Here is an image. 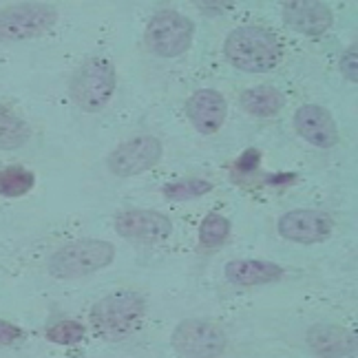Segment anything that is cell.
<instances>
[{"mask_svg":"<svg viewBox=\"0 0 358 358\" xmlns=\"http://www.w3.org/2000/svg\"><path fill=\"white\" fill-rule=\"evenodd\" d=\"M226 60L245 73H264L279 64L283 56L281 40L264 27H239L224 43Z\"/></svg>","mask_w":358,"mask_h":358,"instance_id":"6da1fadb","label":"cell"},{"mask_svg":"<svg viewBox=\"0 0 358 358\" xmlns=\"http://www.w3.org/2000/svg\"><path fill=\"white\" fill-rule=\"evenodd\" d=\"M36 186V175L24 166H7L0 171V197L18 199Z\"/></svg>","mask_w":358,"mask_h":358,"instance_id":"ac0fdd59","label":"cell"},{"mask_svg":"<svg viewBox=\"0 0 358 358\" xmlns=\"http://www.w3.org/2000/svg\"><path fill=\"white\" fill-rule=\"evenodd\" d=\"M294 129L306 142L316 148H332L338 142L336 120L319 104H303L294 113Z\"/></svg>","mask_w":358,"mask_h":358,"instance_id":"7c38bea8","label":"cell"},{"mask_svg":"<svg viewBox=\"0 0 358 358\" xmlns=\"http://www.w3.org/2000/svg\"><path fill=\"white\" fill-rule=\"evenodd\" d=\"M115 232L124 239L142 241V243H155L166 239L173 232V224L166 215L157 210H124L115 217Z\"/></svg>","mask_w":358,"mask_h":358,"instance_id":"30bf717a","label":"cell"},{"mask_svg":"<svg viewBox=\"0 0 358 358\" xmlns=\"http://www.w3.org/2000/svg\"><path fill=\"white\" fill-rule=\"evenodd\" d=\"M173 348L184 358H219L228 348V336L208 319H186L173 329Z\"/></svg>","mask_w":358,"mask_h":358,"instance_id":"52a82bcc","label":"cell"},{"mask_svg":"<svg viewBox=\"0 0 358 358\" xmlns=\"http://www.w3.org/2000/svg\"><path fill=\"white\" fill-rule=\"evenodd\" d=\"M283 20L292 27L294 31H301L306 36H321L329 29L334 16L332 9L325 3H314V0H292L283 3Z\"/></svg>","mask_w":358,"mask_h":358,"instance_id":"5bb4252c","label":"cell"},{"mask_svg":"<svg viewBox=\"0 0 358 358\" xmlns=\"http://www.w3.org/2000/svg\"><path fill=\"white\" fill-rule=\"evenodd\" d=\"M146 312V301L133 290L113 292L100 299L91 310V323L102 338L122 341L140 327Z\"/></svg>","mask_w":358,"mask_h":358,"instance_id":"3957f363","label":"cell"},{"mask_svg":"<svg viewBox=\"0 0 358 358\" xmlns=\"http://www.w3.org/2000/svg\"><path fill=\"white\" fill-rule=\"evenodd\" d=\"M261 164V153L257 148H248L245 153L237 159V169L241 171V173H252L257 166Z\"/></svg>","mask_w":358,"mask_h":358,"instance_id":"603a6c76","label":"cell"},{"mask_svg":"<svg viewBox=\"0 0 358 358\" xmlns=\"http://www.w3.org/2000/svg\"><path fill=\"white\" fill-rule=\"evenodd\" d=\"M31 127L11 108L0 104V150H16L22 148L31 140Z\"/></svg>","mask_w":358,"mask_h":358,"instance_id":"e0dca14e","label":"cell"},{"mask_svg":"<svg viewBox=\"0 0 358 358\" xmlns=\"http://www.w3.org/2000/svg\"><path fill=\"white\" fill-rule=\"evenodd\" d=\"M308 345L321 358H354L356 336L336 323H316L308 329Z\"/></svg>","mask_w":358,"mask_h":358,"instance_id":"4fadbf2b","label":"cell"},{"mask_svg":"<svg viewBox=\"0 0 358 358\" xmlns=\"http://www.w3.org/2000/svg\"><path fill=\"white\" fill-rule=\"evenodd\" d=\"M186 117L201 135H215L228 115L226 98L215 89H199L186 100Z\"/></svg>","mask_w":358,"mask_h":358,"instance_id":"8fae6325","label":"cell"},{"mask_svg":"<svg viewBox=\"0 0 358 358\" xmlns=\"http://www.w3.org/2000/svg\"><path fill=\"white\" fill-rule=\"evenodd\" d=\"M115 245L102 239H78L49 257L47 270L56 279H80L111 266Z\"/></svg>","mask_w":358,"mask_h":358,"instance_id":"277c9868","label":"cell"},{"mask_svg":"<svg viewBox=\"0 0 358 358\" xmlns=\"http://www.w3.org/2000/svg\"><path fill=\"white\" fill-rule=\"evenodd\" d=\"M279 235L294 243H321L334 230V219L323 210L299 208L285 213L277 224Z\"/></svg>","mask_w":358,"mask_h":358,"instance_id":"9c48e42d","label":"cell"},{"mask_svg":"<svg viewBox=\"0 0 358 358\" xmlns=\"http://www.w3.org/2000/svg\"><path fill=\"white\" fill-rule=\"evenodd\" d=\"M192 36H195L192 20L186 18L184 13L166 9L150 18L144 43L159 58H177L190 49Z\"/></svg>","mask_w":358,"mask_h":358,"instance_id":"5b68a950","label":"cell"},{"mask_svg":"<svg viewBox=\"0 0 358 358\" xmlns=\"http://www.w3.org/2000/svg\"><path fill=\"white\" fill-rule=\"evenodd\" d=\"M341 71L348 80L356 82V73H358V69H356V47H352L345 56L341 58Z\"/></svg>","mask_w":358,"mask_h":358,"instance_id":"cb8c5ba5","label":"cell"},{"mask_svg":"<svg viewBox=\"0 0 358 358\" xmlns=\"http://www.w3.org/2000/svg\"><path fill=\"white\" fill-rule=\"evenodd\" d=\"M85 325L78 321H58L47 329V338L51 343H58V345H76L85 338Z\"/></svg>","mask_w":358,"mask_h":358,"instance_id":"44dd1931","label":"cell"},{"mask_svg":"<svg viewBox=\"0 0 358 358\" xmlns=\"http://www.w3.org/2000/svg\"><path fill=\"white\" fill-rule=\"evenodd\" d=\"M58 20V9L47 3H20L0 9V43H22L47 34Z\"/></svg>","mask_w":358,"mask_h":358,"instance_id":"8992f818","label":"cell"},{"mask_svg":"<svg viewBox=\"0 0 358 358\" xmlns=\"http://www.w3.org/2000/svg\"><path fill=\"white\" fill-rule=\"evenodd\" d=\"M241 106L255 117H272L285 106V95L274 87H252L241 93Z\"/></svg>","mask_w":358,"mask_h":358,"instance_id":"2e32d148","label":"cell"},{"mask_svg":"<svg viewBox=\"0 0 358 358\" xmlns=\"http://www.w3.org/2000/svg\"><path fill=\"white\" fill-rule=\"evenodd\" d=\"M115 66L104 56H93L82 62L69 82V95L85 113H98L111 102L115 93Z\"/></svg>","mask_w":358,"mask_h":358,"instance_id":"7a4b0ae2","label":"cell"},{"mask_svg":"<svg viewBox=\"0 0 358 358\" xmlns=\"http://www.w3.org/2000/svg\"><path fill=\"white\" fill-rule=\"evenodd\" d=\"M230 237V222L224 215L210 213L199 226V241L206 248H217Z\"/></svg>","mask_w":358,"mask_h":358,"instance_id":"ffe728a7","label":"cell"},{"mask_svg":"<svg viewBox=\"0 0 358 358\" xmlns=\"http://www.w3.org/2000/svg\"><path fill=\"white\" fill-rule=\"evenodd\" d=\"M283 277V268L272 261H259V259H237L226 264V279L232 285L239 287H255V285H268Z\"/></svg>","mask_w":358,"mask_h":358,"instance_id":"9a60e30c","label":"cell"},{"mask_svg":"<svg viewBox=\"0 0 358 358\" xmlns=\"http://www.w3.org/2000/svg\"><path fill=\"white\" fill-rule=\"evenodd\" d=\"M22 338V329L9 321H0V348H7Z\"/></svg>","mask_w":358,"mask_h":358,"instance_id":"7402d4cb","label":"cell"},{"mask_svg":"<svg viewBox=\"0 0 358 358\" xmlns=\"http://www.w3.org/2000/svg\"><path fill=\"white\" fill-rule=\"evenodd\" d=\"M213 190V184L206 182V179H179V182H171L162 188L164 197L171 201H188V199H197L206 192Z\"/></svg>","mask_w":358,"mask_h":358,"instance_id":"d6986e66","label":"cell"},{"mask_svg":"<svg viewBox=\"0 0 358 358\" xmlns=\"http://www.w3.org/2000/svg\"><path fill=\"white\" fill-rule=\"evenodd\" d=\"M162 155H164V146L155 135H140L120 144L106 157V166L117 177H135L159 164Z\"/></svg>","mask_w":358,"mask_h":358,"instance_id":"ba28073f","label":"cell"}]
</instances>
